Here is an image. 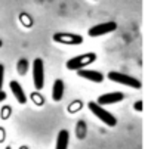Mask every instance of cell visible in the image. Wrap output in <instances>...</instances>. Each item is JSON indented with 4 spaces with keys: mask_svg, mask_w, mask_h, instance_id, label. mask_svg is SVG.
<instances>
[{
    "mask_svg": "<svg viewBox=\"0 0 151 149\" xmlns=\"http://www.w3.org/2000/svg\"><path fill=\"white\" fill-rule=\"evenodd\" d=\"M96 61V53L93 52H89V53H83V55H77L71 59L67 61L65 66L70 69V71H80V69H85V66L91 65L92 62Z\"/></svg>",
    "mask_w": 151,
    "mask_h": 149,
    "instance_id": "1",
    "label": "cell"
},
{
    "mask_svg": "<svg viewBox=\"0 0 151 149\" xmlns=\"http://www.w3.org/2000/svg\"><path fill=\"white\" fill-rule=\"evenodd\" d=\"M88 108L91 109V112L93 114V115H96V118L98 120H101L105 125H108V127H114L116 124H117V120H116V117L110 112V111H107V109H104V106H101V105H98L96 102H89L88 103Z\"/></svg>",
    "mask_w": 151,
    "mask_h": 149,
    "instance_id": "2",
    "label": "cell"
},
{
    "mask_svg": "<svg viewBox=\"0 0 151 149\" xmlns=\"http://www.w3.org/2000/svg\"><path fill=\"white\" fill-rule=\"evenodd\" d=\"M107 77L113 83H119V84H123V86H127V87H132V89H141L142 87V84L138 78L127 76V74H123V72H119V71H110Z\"/></svg>",
    "mask_w": 151,
    "mask_h": 149,
    "instance_id": "3",
    "label": "cell"
},
{
    "mask_svg": "<svg viewBox=\"0 0 151 149\" xmlns=\"http://www.w3.org/2000/svg\"><path fill=\"white\" fill-rule=\"evenodd\" d=\"M33 83L36 90H42L45 87V63L40 58L33 61Z\"/></svg>",
    "mask_w": 151,
    "mask_h": 149,
    "instance_id": "4",
    "label": "cell"
},
{
    "mask_svg": "<svg viewBox=\"0 0 151 149\" xmlns=\"http://www.w3.org/2000/svg\"><path fill=\"white\" fill-rule=\"evenodd\" d=\"M52 38L53 41L65 46H79L83 43V37L76 33H55Z\"/></svg>",
    "mask_w": 151,
    "mask_h": 149,
    "instance_id": "5",
    "label": "cell"
},
{
    "mask_svg": "<svg viewBox=\"0 0 151 149\" xmlns=\"http://www.w3.org/2000/svg\"><path fill=\"white\" fill-rule=\"evenodd\" d=\"M116 30H117V24L114 21H105V22H101V24H96V25L91 27L88 34L91 37H99V36L110 34V33H113Z\"/></svg>",
    "mask_w": 151,
    "mask_h": 149,
    "instance_id": "6",
    "label": "cell"
},
{
    "mask_svg": "<svg viewBox=\"0 0 151 149\" xmlns=\"http://www.w3.org/2000/svg\"><path fill=\"white\" fill-rule=\"evenodd\" d=\"M124 99V95L122 92H110V93H105V95H101L96 101L98 105L104 106V105H113V103H119Z\"/></svg>",
    "mask_w": 151,
    "mask_h": 149,
    "instance_id": "7",
    "label": "cell"
},
{
    "mask_svg": "<svg viewBox=\"0 0 151 149\" xmlns=\"http://www.w3.org/2000/svg\"><path fill=\"white\" fill-rule=\"evenodd\" d=\"M77 76L85 78V80H89L92 83H102L104 81V74L99 71H95V69H80V71H77Z\"/></svg>",
    "mask_w": 151,
    "mask_h": 149,
    "instance_id": "8",
    "label": "cell"
},
{
    "mask_svg": "<svg viewBox=\"0 0 151 149\" xmlns=\"http://www.w3.org/2000/svg\"><path fill=\"white\" fill-rule=\"evenodd\" d=\"M9 86H11V90H12V93H14V96H15L17 102H18V103H21V105H25V103H27V96H25L24 89L21 87V84H19L18 81L12 80Z\"/></svg>",
    "mask_w": 151,
    "mask_h": 149,
    "instance_id": "9",
    "label": "cell"
},
{
    "mask_svg": "<svg viewBox=\"0 0 151 149\" xmlns=\"http://www.w3.org/2000/svg\"><path fill=\"white\" fill-rule=\"evenodd\" d=\"M68 143H70V133H68V130L62 128V130L58 133L55 149H68Z\"/></svg>",
    "mask_w": 151,
    "mask_h": 149,
    "instance_id": "10",
    "label": "cell"
},
{
    "mask_svg": "<svg viewBox=\"0 0 151 149\" xmlns=\"http://www.w3.org/2000/svg\"><path fill=\"white\" fill-rule=\"evenodd\" d=\"M64 96V81L61 78H56L52 87V99L55 102H59Z\"/></svg>",
    "mask_w": 151,
    "mask_h": 149,
    "instance_id": "11",
    "label": "cell"
},
{
    "mask_svg": "<svg viewBox=\"0 0 151 149\" xmlns=\"http://www.w3.org/2000/svg\"><path fill=\"white\" fill-rule=\"evenodd\" d=\"M17 68H18L17 71H18L19 76H25V72H27V69H28V61H27V59H21V61L18 62Z\"/></svg>",
    "mask_w": 151,
    "mask_h": 149,
    "instance_id": "12",
    "label": "cell"
},
{
    "mask_svg": "<svg viewBox=\"0 0 151 149\" xmlns=\"http://www.w3.org/2000/svg\"><path fill=\"white\" fill-rule=\"evenodd\" d=\"M3 77H5V66L0 63V92H2L3 87Z\"/></svg>",
    "mask_w": 151,
    "mask_h": 149,
    "instance_id": "13",
    "label": "cell"
},
{
    "mask_svg": "<svg viewBox=\"0 0 151 149\" xmlns=\"http://www.w3.org/2000/svg\"><path fill=\"white\" fill-rule=\"evenodd\" d=\"M135 109H136V111H141V109H142V102H141V101H138V102L135 103Z\"/></svg>",
    "mask_w": 151,
    "mask_h": 149,
    "instance_id": "14",
    "label": "cell"
},
{
    "mask_svg": "<svg viewBox=\"0 0 151 149\" xmlns=\"http://www.w3.org/2000/svg\"><path fill=\"white\" fill-rule=\"evenodd\" d=\"M5 99H6V93L5 92H0V103H2Z\"/></svg>",
    "mask_w": 151,
    "mask_h": 149,
    "instance_id": "15",
    "label": "cell"
},
{
    "mask_svg": "<svg viewBox=\"0 0 151 149\" xmlns=\"http://www.w3.org/2000/svg\"><path fill=\"white\" fill-rule=\"evenodd\" d=\"M2 44H3V43H2V40H0V47H2Z\"/></svg>",
    "mask_w": 151,
    "mask_h": 149,
    "instance_id": "16",
    "label": "cell"
},
{
    "mask_svg": "<svg viewBox=\"0 0 151 149\" xmlns=\"http://www.w3.org/2000/svg\"><path fill=\"white\" fill-rule=\"evenodd\" d=\"M6 149H11V146H6Z\"/></svg>",
    "mask_w": 151,
    "mask_h": 149,
    "instance_id": "17",
    "label": "cell"
},
{
    "mask_svg": "<svg viewBox=\"0 0 151 149\" xmlns=\"http://www.w3.org/2000/svg\"><path fill=\"white\" fill-rule=\"evenodd\" d=\"M19 149H27V148H19Z\"/></svg>",
    "mask_w": 151,
    "mask_h": 149,
    "instance_id": "18",
    "label": "cell"
}]
</instances>
